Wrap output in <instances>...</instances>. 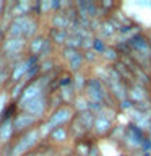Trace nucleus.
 Instances as JSON below:
<instances>
[{"label": "nucleus", "mask_w": 151, "mask_h": 156, "mask_svg": "<svg viewBox=\"0 0 151 156\" xmlns=\"http://www.w3.org/2000/svg\"><path fill=\"white\" fill-rule=\"evenodd\" d=\"M41 135H42L41 132L34 130V129L24 132L23 136L18 140V143H15V148H13V151H12L10 156H21V154H24L28 150H31L33 146L37 143L39 138H41Z\"/></svg>", "instance_id": "f257e3e1"}, {"label": "nucleus", "mask_w": 151, "mask_h": 156, "mask_svg": "<svg viewBox=\"0 0 151 156\" xmlns=\"http://www.w3.org/2000/svg\"><path fill=\"white\" fill-rule=\"evenodd\" d=\"M36 117L31 114H19L13 119V132L15 133H23V132L31 130V127L36 124Z\"/></svg>", "instance_id": "f03ea898"}, {"label": "nucleus", "mask_w": 151, "mask_h": 156, "mask_svg": "<svg viewBox=\"0 0 151 156\" xmlns=\"http://www.w3.org/2000/svg\"><path fill=\"white\" fill-rule=\"evenodd\" d=\"M70 115H72V112H70V109H67V107H62V109L55 111L52 114V117L49 119V122L46 124V127H44V132L54 130L57 125H62L63 122H67L70 119Z\"/></svg>", "instance_id": "7ed1b4c3"}, {"label": "nucleus", "mask_w": 151, "mask_h": 156, "mask_svg": "<svg viewBox=\"0 0 151 156\" xmlns=\"http://www.w3.org/2000/svg\"><path fill=\"white\" fill-rule=\"evenodd\" d=\"M46 106H47V101L44 96H37L36 99H33L31 102H28L26 107L24 109L29 111V114L34 115L37 119V117H41L44 114V111H46Z\"/></svg>", "instance_id": "20e7f679"}, {"label": "nucleus", "mask_w": 151, "mask_h": 156, "mask_svg": "<svg viewBox=\"0 0 151 156\" xmlns=\"http://www.w3.org/2000/svg\"><path fill=\"white\" fill-rule=\"evenodd\" d=\"M24 47V41L23 39H15V37H8L5 39L3 42V54H7V55H15V54L21 52Z\"/></svg>", "instance_id": "39448f33"}, {"label": "nucleus", "mask_w": 151, "mask_h": 156, "mask_svg": "<svg viewBox=\"0 0 151 156\" xmlns=\"http://www.w3.org/2000/svg\"><path fill=\"white\" fill-rule=\"evenodd\" d=\"M29 51H31V55H41L46 51H49V41L46 37H36L33 39L31 44H29Z\"/></svg>", "instance_id": "423d86ee"}, {"label": "nucleus", "mask_w": 151, "mask_h": 156, "mask_svg": "<svg viewBox=\"0 0 151 156\" xmlns=\"http://www.w3.org/2000/svg\"><path fill=\"white\" fill-rule=\"evenodd\" d=\"M28 70H29V63H28V60H23V62L16 63V65H15V70H13V73H12V80H13L15 83H18L19 80H21V78L26 76Z\"/></svg>", "instance_id": "0eeeda50"}, {"label": "nucleus", "mask_w": 151, "mask_h": 156, "mask_svg": "<svg viewBox=\"0 0 151 156\" xmlns=\"http://www.w3.org/2000/svg\"><path fill=\"white\" fill-rule=\"evenodd\" d=\"M15 114H16V102H12L8 107H5L0 114V125L5 124V122H12L15 119Z\"/></svg>", "instance_id": "6e6552de"}, {"label": "nucleus", "mask_w": 151, "mask_h": 156, "mask_svg": "<svg viewBox=\"0 0 151 156\" xmlns=\"http://www.w3.org/2000/svg\"><path fill=\"white\" fill-rule=\"evenodd\" d=\"M15 135L13 132V120L12 122H5V124L0 125V138L2 140H10Z\"/></svg>", "instance_id": "1a4fd4ad"}, {"label": "nucleus", "mask_w": 151, "mask_h": 156, "mask_svg": "<svg viewBox=\"0 0 151 156\" xmlns=\"http://www.w3.org/2000/svg\"><path fill=\"white\" fill-rule=\"evenodd\" d=\"M67 136V130L65 129H62V127H58V129H54L52 132V138L54 140H57V141H62L63 138Z\"/></svg>", "instance_id": "9d476101"}, {"label": "nucleus", "mask_w": 151, "mask_h": 156, "mask_svg": "<svg viewBox=\"0 0 151 156\" xmlns=\"http://www.w3.org/2000/svg\"><path fill=\"white\" fill-rule=\"evenodd\" d=\"M70 63H72V68H73V70H76V68L80 67V63H81V55H80V54L76 52L75 55L70 58Z\"/></svg>", "instance_id": "9b49d317"}, {"label": "nucleus", "mask_w": 151, "mask_h": 156, "mask_svg": "<svg viewBox=\"0 0 151 156\" xmlns=\"http://www.w3.org/2000/svg\"><path fill=\"white\" fill-rule=\"evenodd\" d=\"M54 24H55L57 28H65L68 24V20L67 18H60V16H55V20H54Z\"/></svg>", "instance_id": "f8f14e48"}, {"label": "nucleus", "mask_w": 151, "mask_h": 156, "mask_svg": "<svg viewBox=\"0 0 151 156\" xmlns=\"http://www.w3.org/2000/svg\"><path fill=\"white\" fill-rule=\"evenodd\" d=\"M55 33V41L57 42H63V39H65V33H58V31H54Z\"/></svg>", "instance_id": "ddd939ff"}, {"label": "nucleus", "mask_w": 151, "mask_h": 156, "mask_svg": "<svg viewBox=\"0 0 151 156\" xmlns=\"http://www.w3.org/2000/svg\"><path fill=\"white\" fill-rule=\"evenodd\" d=\"M94 47H96V51H99V52L104 51V44H102L99 39H96V41H94Z\"/></svg>", "instance_id": "4468645a"}, {"label": "nucleus", "mask_w": 151, "mask_h": 156, "mask_svg": "<svg viewBox=\"0 0 151 156\" xmlns=\"http://www.w3.org/2000/svg\"><path fill=\"white\" fill-rule=\"evenodd\" d=\"M3 109H5V94L0 96V114H2Z\"/></svg>", "instance_id": "2eb2a0df"}, {"label": "nucleus", "mask_w": 151, "mask_h": 156, "mask_svg": "<svg viewBox=\"0 0 151 156\" xmlns=\"http://www.w3.org/2000/svg\"><path fill=\"white\" fill-rule=\"evenodd\" d=\"M2 8H3V3H2V2H0V12H2Z\"/></svg>", "instance_id": "dca6fc26"}]
</instances>
